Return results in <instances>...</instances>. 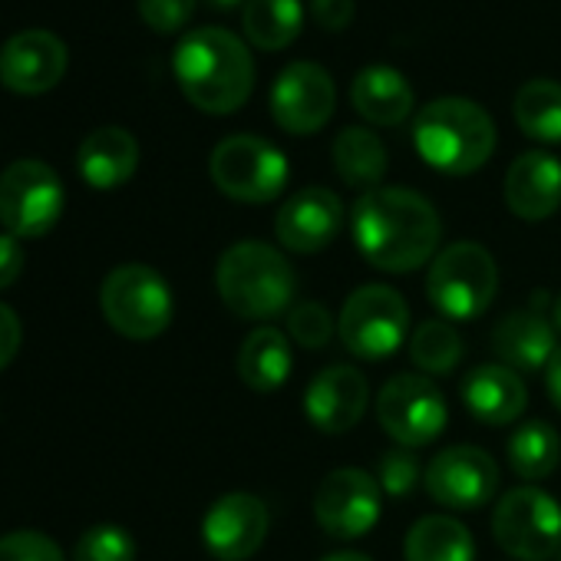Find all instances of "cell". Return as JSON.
<instances>
[{"label":"cell","mask_w":561,"mask_h":561,"mask_svg":"<svg viewBox=\"0 0 561 561\" xmlns=\"http://www.w3.org/2000/svg\"><path fill=\"white\" fill-rule=\"evenodd\" d=\"M545 390H548V400L554 403V410H561V347L551 354V360L545 367Z\"/></svg>","instance_id":"obj_39"},{"label":"cell","mask_w":561,"mask_h":561,"mask_svg":"<svg viewBox=\"0 0 561 561\" xmlns=\"http://www.w3.org/2000/svg\"><path fill=\"white\" fill-rule=\"evenodd\" d=\"M410 331V308L400 291L390 285H364L357 288L337 318V337L347 354L360 360H387L393 357Z\"/></svg>","instance_id":"obj_8"},{"label":"cell","mask_w":561,"mask_h":561,"mask_svg":"<svg viewBox=\"0 0 561 561\" xmlns=\"http://www.w3.org/2000/svg\"><path fill=\"white\" fill-rule=\"evenodd\" d=\"M139 165V142L123 126H100L93 129L77 152V169L90 188L113 192L136 175Z\"/></svg>","instance_id":"obj_22"},{"label":"cell","mask_w":561,"mask_h":561,"mask_svg":"<svg viewBox=\"0 0 561 561\" xmlns=\"http://www.w3.org/2000/svg\"><path fill=\"white\" fill-rule=\"evenodd\" d=\"M24 271V248H21V238L14 234H0V291L11 288L14 280L21 277Z\"/></svg>","instance_id":"obj_38"},{"label":"cell","mask_w":561,"mask_h":561,"mask_svg":"<svg viewBox=\"0 0 561 561\" xmlns=\"http://www.w3.org/2000/svg\"><path fill=\"white\" fill-rule=\"evenodd\" d=\"M208 175L215 188L244 205H264L288 185V159L261 136H228L211 149Z\"/></svg>","instance_id":"obj_7"},{"label":"cell","mask_w":561,"mask_h":561,"mask_svg":"<svg viewBox=\"0 0 561 561\" xmlns=\"http://www.w3.org/2000/svg\"><path fill=\"white\" fill-rule=\"evenodd\" d=\"M0 561H67L64 548L34 528H18L0 535Z\"/></svg>","instance_id":"obj_34"},{"label":"cell","mask_w":561,"mask_h":561,"mask_svg":"<svg viewBox=\"0 0 561 561\" xmlns=\"http://www.w3.org/2000/svg\"><path fill=\"white\" fill-rule=\"evenodd\" d=\"M73 561H136V541L119 525H93L80 535Z\"/></svg>","instance_id":"obj_31"},{"label":"cell","mask_w":561,"mask_h":561,"mask_svg":"<svg viewBox=\"0 0 561 561\" xmlns=\"http://www.w3.org/2000/svg\"><path fill=\"white\" fill-rule=\"evenodd\" d=\"M499 291V264L479 241H453L430 261L426 298L443 321H476Z\"/></svg>","instance_id":"obj_5"},{"label":"cell","mask_w":561,"mask_h":561,"mask_svg":"<svg viewBox=\"0 0 561 561\" xmlns=\"http://www.w3.org/2000/svg\"><path fill=\"white\" fill-rule=\"evenodd\" d=\"M208 4H211V8H218V11H228V8H238L241 0H208ZM244 4H248V0H244Z\"/></svg>","instance_id":"obj_41"},{"label":"cell","mask_w":561,"mask_h":561,"mask_svg":"<svg viewBox=\"0 0 561 561\" xmlns=\"http://www.w3.org/2000/svg\"><path fill=\"white\" fill-rule=\"evenodd\" d=\"M347 211L337 192L308 185L295 192L274 215V234L295 254H318L344 231Z\"/></svg>","instance_id":"obj_16"},{"label":"cell","mask_w":561,"mask_h":561,"mask_svg":"<svg viewBox=\"0 0 561 561\" xmlns=\"http://www.w3.org/2000/svg\"><path fill=\"white\" fill-rule=\"evenodd\" d=\"M492 535L518 561H548L561 551V502L538 485H518L499 499Z\"/></svg>","instance_id":"obj_9"},{"label":"cell","mask_w":561,"mask_h":561,"mask_svg":"<svg viewBox=\"0 0 561 561\" xmlns=\"http://www.w3.org/2000/svg\"><path fill=\"white\" fill-rule=\"evenodd\" d=\"M505 205L522 221H545L561 208V162L551 152H522L502 185Z\"/></svg>","instance_id":"obj_19"},{"label":"cell","mask_w":561,"mask_h":561,"mask_svg":"<svg viewBox=\"0 0 561 561\" xmlns=\"http://www.w3.org/2000/svg\"><path fill=\"white\" fill-rule=\"evenodd\" d=\"M518 129L541 142V146H558L561 142V83L554 80H531L515 93L512 103Z\"/></svg>","instance_id":"obj_29"},{"label":"cell","mask_w":561,"mask_h":561,"mask_svg":"<svg viewBox=\"0 0 561 561\" xmlns=\"http://www.w3.org/2000/svg\"><path fill=\"white\" fill-rule=\"evenodd\" d=\"M295 367V351H291V337L285 331H277L271 324L254 328L234 357V370L241 377V383L254 393H274L277 387H285Z\"/></svg>","instance_id":"obj_23"},{"label":"cell","mask_w":561,"mask_h":561,"mask_svg":"<svg viewBox=\"0 0 561 561\" xmlns=\"http://www.w3.org/2000/svg\"><path fill=\"white\" fill-rule=\"evenodd\" d=\"M337 321L318 301H301L288 311V337L305 351H321L331 344Z\"/></svg>","instance_id":"obj_32"},{"label":"cell","mask_w":561,"mask_h":561,"mask_svg":"<svg viewBox=\"0 0 561 561\" xmlns=\"http://www.w3.org/2000/svg\"><path fill=\"white\" fill-rule=\"evenodd\" d=\"M407 561H472V531L453 515H423L403 538Z\"/></svg>","instance_id":"obj_25"},{"label":"cell","mask_w":561,"mask_h":561,"mask_svg":"<svg viewBox=\"0 0 561 561\" xmlns=\"http://www.w3.org/2000/svg\"><path fill=\"white\" fill-rule=\"evenodd\" d=\"M462 403L472 420L485 426H512L528 407V387L522 374L505 364H482L462 380Z\"/></svg>","instance_id":"obj_20"},{"label":"cell","mask_w":561,"mask_h":561,"mask_svg":"<svg viewBox=\"0 0 561 561\" xmlns=\"http://www.w3.org/2000/svg\"><path fill=\"white\" fill-rule=\"evenodd\" d=\"M136 8L156 34H175L188 24L195 0H136Z\"/></svg>","instance_id":"obj_35"},{"label":"cell","mask_w":561,"mask_h":561,"mask_svg":"<svg viewBox=\"0 0 561 561\" xmlns=\"http://www.w3.org/2000/svg\"><path fill=\"white\" fill-rule=\"evenodd\" d=\"M334 169L351 188H380V179L387 175V149L380 136H374L367 126L341 129L334 139Z\"/></svg>","instance_id":"obj_26"},{"label":"cell","mask_w":561,"mask_h":561,"mask_svg":"<svg viewBox=\"0 0 561 561\" xmlns=\"http://www.w3.org/2000/svg\"><path fill=\"white\" fill-rule=\"evenodd\" d=\"M221 305L241 321H271L291 311L298 274L291 261L267 241H238L221 251L215 267Z\"/></svg>","instance_id":"obj_3"},{"label":"cell","mask_w":561,"mask_h":561,"mask_svg":"<svg viewBox=\"0 0 561 561\" xmlns=\"http://www.w3.org/2000/svg\"><path fill=\"white\" fill-rule=\"evenodd\" d=\"M551 321H554V328L561 331V295H558L554 305H551Z\"/></svg>","instance_id":"obj_42"},{"label":"cell","mask_w":561,"mask_h":561,"mask_svg":"<svg viewBox=\"0 0 561 561\" xmlns=\"http://www.w3.org/2000/svg\"><path fill=\"white\" fill-rule=\"evenodd\" d=\"M172 70L185 100L211 116L241 110L254 90V60L225 27H198L185 34L172 54Z\"/></svg>","instance_id":"obj_2"},{"label":"cell","mask_w":561,"mask_h":561,"mask_svg":"<svg viewBox=\"0 0 561 561\" xmlns=\"http://www.w3.org/2000/svg\"><path fill=\"white\" fill-rule=\"evenodd\" d=\"M367 403H370V383L357 367L347 364H334L321 370L305 390V413L311 426L328 436L351 433L364 420Z\"/></svg>","instance_id":"obj_18"},{"label":"cell","mask_w":561,"mask_h":561,"mask_svg":"<svg viewBox=\"0 0 561 561\" xmlns=\"http://www.w3.org/2000/svg\"><path fill=\"white\" fill-rule=\"evenodd\" d=\"M67 205L60 175L41 159H18L0 172V225L14 238H44Z\"/></svg>","instance_id":"obj_10"},{"label":"cell","mask_w":561,"mask_h":561,"mask_svg":"<svg viewBox=\"0 0 561 561\" xmlns=\"http://www.w3.org/2000/svg\"><path fill=\"white\" fill-rule=\"evenodd\" d=\"M558 561H561V551H558Z\"/></svg>","instance_id":"obj_43"},{"label":"cell","mask_w":561,"mask_h":561,"mask_svg":"<svg viewBox=\"0 0 561 561\" xmlns=\"http://www.w3.org/2000/svg\"><path fill=\"white\" fill-rule=\"evenodd\" d=\"M377 482H380V489H383L390 499L410 495V492L420 485V459H416L407 446L387 449V453L377 459Z\"/></svg>","instance_id":"obj_33"},{"label":"cell","mask_w":561,"mask_h":561,"mask_svg":"<svg viewBox=\"0 0 561 561\" xmlns=\"http://www.w3.org/2000/svg\"><path fill=\"white\" fill-rule=\"evenodd\" d=\"M100 308L106 324L129 341L159 337L175 314L169 280L149 264H119L103 277Z\"/></svg>","instance_id":"obj_6"},{"label":"cell","mask_w":561,"mask_h":561,"mask_svg":"<svg viewBox=\"0 0 561 561\" xmlns=\"http://www.w3.org/2000/svg\"><path fill=\"white\" fill-rule=\"evenodd\" d=\"M241 27L248 44L257 50H285L305 27V8L301 0H248L241 11Z\"/></svg>","instance_id":"obj_27"},{"label":"cell","mask_w":561,"mask_h":561,"mask_svg":"<svg viewBox=\"0 0 561 561\" xmlns=\"http://www.w3.org/2000/svg\"><path fill=\"white\" fill-rule=\"evenodd\" d=\"M492 351H495L499 364L512 367L515 374L545 370L551 354L558 351L554 324L538 308L512 311L508 318H502L492 328Z\"/></svg>","instance_id":"obj_21"},{"label":"cell","mask_w":561,"mask_h":561,"mask_svg":"<svg viewBox=\"0 0 561 561\" xmlns=\"http://www.w3.org/2000/svg\"><path fill=\"white\" fill-rule=\"evenodd\" d=\"M21 341H24V328H21L18 311L8 308V305H0V370H4L18 357Z\"/></svg>","instance_id":"obj_36"},{"label":"cell","mask_w":561,"mask_h":561,"mask_svg":"<svg viewBox=\"0 0 561 561\" xmlns=\"http://www.w3.org/2000/svg\"><path fill=\"white\" fill-rule=\"evenodd\" d=\"M354 110L374 126H400L413 113V87L387 64L364 67L351 83Z\"/></svg>","instance_id":"obj_24"},{"label":"cell","mask_w":561,"mask_h":561,"mask_svg":"<svg viewBox=\"0 0 561 561\" xmlns=\"http://www.w3.org/2000/svg\"><path fill=\"white\" fill-rule=\"evenodd\" d=\"M380 495L383 489L367 469H334L314 492V518L331 538H364L380 522Z\"/></svg>","instance_id":"obj_13"},{"label":"cell","mask_w":561,"mask_h":561,"mask_svg":"<svg viewBox=\"0 0 561 561\" xmlns=\"http://www.w3.org/2000/svg\"><path fill=\"white\" fill-rule=\"evenodd\" d=\"M337 90L324 67L298 60L277 73L271 87V116L291 136H311L334 116Z\"/></svg>","instance_id":"obj_14"},{"label":"cell","mask_w":561,"mask_h":561,"mask_svg":"<svg viewBox=\"0 0 561 561\" xmlns=\"http://www.w3.org/2000/svg\"><path fill=\"white\" fill-rule=\"evenodd\" d=\"M311 11L324 31L337 34V31L351 27V21H354V0H311Z\"/></svg>","instance_id":"obj_37"},{"label":"cell","mask_w":561,"mask_h":561,"mask_svg":"<svg viewBox=\"0 0 561 561\" xmlns=\"http://www.w3.org/2000/svg\"><path fill=\"white\" fill-rule=\"evenodd\" d=\"M267 505L251 492L215 499L202 518V541L215 561H248L267 538Z\"/></svg>","instance_id":"obj_15"},{"label":"cell","mask_w":561,"mask_h":561,"mask_svg":"<svg viewBox=\"0 0 561 561\" xmlns=\"http://www.w3.org/2000/svg\"><path fill=\"white\" fill-rule=\"evenodd\" d=\"M374 410H377V423L383 426V433L397 446H407V449H420L439 439L449 420L446 397L426 374L390 377L380 387Z\"/></svg>","instance_id":"obj_11"},{"label":"cell","mask_w":561,"mask_h":561,"mask_svg":"<svg viewBox=\"0 0 561 561\" xmlns=\"http://www.w3.org/2000/svg\"><path fill=\"white\" fill-rule=\"evenodd\" d=\"M505 456H508V469L518 479H525V482L548 479L558 469V462H561V436L545 420L522 423L508 436Z\"/></svg>","instance_id":"obj_28"},{"label":"cell","mask_w":561,"mask_h":561,"mask_svg":"<svg viewBox=\"0 0 561 561\" xmlns=\"http://www.w3.org/2000/svg\"><path fill=\"white\" fill-rule=\"evenodd\" d=\"M466 347H462V337L459 331L436 318V321H423L413 337H410V357L413 364L426 374V377H446L459 367Z\"/></svg>","instance_id":"obj_30"},{"label":"cell","mask_w":561,"mask_h":561,"mask_svg":"<svg viewBox=\"0 0 561 561\" xmlns=\"http://www.w3.org/2000/svg\"><path fill=\"white\" fill-rule=\"evenodd\" d=\"M423 485L436 505L449 512H476L499 492V466L479 446H449L430 459Z\"/></svg>","instance_id":"obj_12"},{"label":"cell","mask_w":561,"mask_h":561,"mask_svg":"<svg viewBox=\"0 0 561 561\" xmlns=\"http://www.w3.org/2000/svg\"><path fill=\"white\" fill-rule=\"evenodd\" d=\"M70 67L67 44L50 31H24L0 47V83L18 96L50 93Z\"/></svg>","instance_id":"obj_17"},{"label":"cell","mask_w":561,"mask_h":561,"mask_svg":"<svg viewBox=\"0 0 561 561\" xmlns=\"http://www.w3.org/2000/svg\"><path fill=\"white\" fill-rule=\"evenodd\" d=\"M357 251L387 274H410L436 257L443 221L430 198L413 188H370L351 208Z\"/></svg>","instance_id":"obj_1"},{"label":"cell","mask_w":561,"mask_h":561,"mask_svg":"<svg viewBox=\"0 0 561 561\" xmlns=\"http://www.w3.org/2000/svg\"><path fill=\"white\" fill-rule=\"evenodd\" d=\"M413 146L443 175H472L495 152L492 116L466 96H439L416 113Z\"/></svg>","instance_id":"obj_4"},{"label":"cell","mask_w":561,"mask_h":561,"mask_svg":"<svg viewBox=\"0 0 561 561\" xmlns=\"http://www.w3.org/2000/svg\"><path fill=\"white\" fill-rule=\"evenodd\" d=\"M321 561H374V558H367V554H360V551H334V554H328V558H321Z\"/></svg>","instance_id":"obj_40"}]
</instances>
